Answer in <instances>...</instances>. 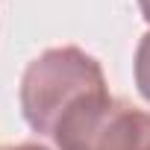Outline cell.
I'll return each mask as SVG.
<instances>
[{"instance_id":"obj_5","label":"cell","mask_w":150,"mask_h":150,"mask_svg":"<svg viewBox=\"0 0 150 150\" xmlns=\"http://www.w3.org/2000/svg\"><path fill=\"white\" fill-rule=\"evenodd\" d=\"M138 9H141V15H144V21L150 24V0H138Z\"/></svg>"},{"instance_id":"obj_2","label":"cell","mask_w":150,"mask_h":150,"mask_svg":"<svg viewBox=\"0 0 150 150\" xmlns=\"http://www.w3.org/2000/svg\"><path fill=\"white\" fill-rule=\"evenodd\" d=\"M59 150H150V112L103 94L74 103L53 129Z\"/></svg>"},{"instance_id":"obj_3","label":"cell","mask_w":150,"mask_h":150,"mask_svg":"<svg viewBox=\"0 0 150 150\" xmlns=\"http://www.w3.org/2000/svg\"><path fill=\"white\" fill-rule=\"evenodd\" d=\"M135 86L141 97L150 103V33L141 35L138 50H135Z\"/></svg>"},{"instance_id":"obj_1","label":"cell","mask_w":150,"mask_h":150,"mask_svg":"<svg viewBox=\"0 0 150 150\" xmlns=\"http://www.w3.org/2000/svg\"><path fill=\"white\" fill-rule=\"evenodd\" d=\"M103 91V68L94 56L80 47H50L24 71L21 112L38 135H53L56 124L74 103Z\"/></svg>"},{"instance_id":"obj_4","label":"cell","mask_w":150,"mask_h":150,"mask_svg":"<svg viewBox=\"0 0 150 150\" xmlns=\"http://www.w3.org/2000/svg\"><path fill=\"white\" fill-rule=\"evenodd\" d=\"M3 150H50V147H44V144H33V141H27V144H15V147H3Z\"/></svg>"}]
</instances>
